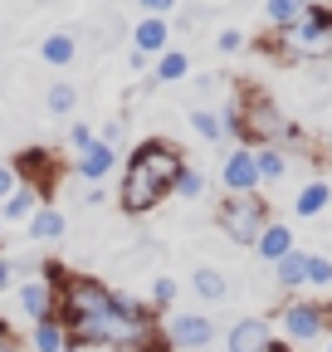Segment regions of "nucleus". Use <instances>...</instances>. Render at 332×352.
<instances>
[{"mask_svg": "<svg viewBox=\"0 0 332 352\" xmlns=\"http://www.w3.org/2000/svg\"><path fill=\"white\" fill-rule=\"evenodd\" d=\"M59 303H54V318L69 333V347L78 352H171L161 338V314L142 298H128L108 289L98 274H64L59 284Z\"/></svg>", "mask_w": 332, "mask_h": 352, "instance_id": "nucleus-1", "label": "nucleus"}, {"mask_svg": "<svg viewBox=\"0 0 332 352\" xmlns=\"http://www.w3.org/2000/svg\"><path fill=\"white\" fill-rule=\"evenodd\" d=\"M117 210L122 215H147L166 196H176V176L186 171V152L166 138H142L122 152L117 166Z\"/></svg>", "mask_w": 332, "mask_h": 352, "instance_id": "nucleus-2", "label": "nucleus"}, {"mask_svg": "<svg viewBox=\"0 0 332 352\" xmlns=\"http://www.w3.org/2000/svg\"><path fill=\"white\" fill-rule=\"evenodd\" d=\"M264 50L283 64H318V59H332V6H313L283 30H269Z\"/></svg>", "mask_w": 332, "mask_h": 352, "instance_id": "nucleus-3", "label": "nucleus"}, {"mask_svg": "<svg viewBox=\"0 0 332 352\" xmlns=\"http://www.w3.org/2000/svg\"><path fill=\"white\" fill-rule=\"evenodd\" d=\"M274 220L269 201L259 191H249V196H220L215 206V226L230 245H244V250H254V240L264 235V226Z\"/></svg>", "mask_w": 332, "mask_h": 352, "instance_id": "nucleus-4", "label": "nucleus"}, {"mask_svg": "<svg viewBox=\"0 0 332 352\" xmlns=\"http://www.w3.org/2000/svg\"><path fill=\"white\" fill-rule=\"evenodd\" d=\"M161 338H166V347L171 352H205L215 338H220V328L205 318V314H161Z\"/></svg>", "mask_w": 332, "mask_h": 352, "instance_id": "nucleus-5", "label": "nucleus"}, {"mask_svg": "<svg viewBox=\"0 0 332 352\" xmlns=\"http://www.w3.org/2000/svg\"><path fill=\"white\" fill-rule=\"evenodd\" d=\"M278 328H283V342H318V338H327V303L288 298L278 308Z\"/></svg>", "mask_w": 332, "mask_h": 352, "instance_id": "nucleus-6", "label": "nucleus"}, {"mask_svg": "<svg viewBox=\"0 0 332 352\" xmlns=\"http://www.w3.org/2000/svg\"><path fill=\"white\" fill-rule=\"evenodd\" d=\"M220 186L225 196H249V191H259V166H254V147H244L235 142L220 162Z\"/></svg>", "mask_w": 332, "mask_h": 352, "instance_id": "nucleus-7", "label": "nucleus"}, {"mask_svg": "<svg viewBox=\"0 0 332 352\" xmlns=\"http://www.w3.org/2000/svg\"><path fill=\"white\" fill-rule=\"evenodd\" d=\"M15 298H20V314H25V323H39V318H54V303H59V289L45 279V274H29V279H20L15 284Z\"/></svg>", "mask_w": 332, "mask_h": 352, "instance_id": "nucleus-8", "label": "nucleus"}, {"mask_svg": "<svg viewBox=\"0 0 332 352\" xmlns=\"http://www.w3.org/2000/svg\"><path fill=\"white\" fill-rule=\"evenodd\" d=\"M274 342V323L264 314H244L225 328V352H269Z\"/></svg>", "mask_w": 332, "mask_h": 352, "instance_id": "nucleus-9", "label": "nucleus"}, {"mask_svg": "<svg viewBox=\"0 0 332 352\" xmlns=\"http://www.w3.org/2000/svg\"><path fill=\"white\" fill-rule=\"evenodd\" d=\"M117 166H122V147H112L103 138H93L88 147L73 157V176H78V182H108Z\"/></svg>", "mask_w": 332, "mask_h": 352, "instance_id": "nucleus-10", "label": "nucleus"}, {"mask_svg": "<svg viewBox=\"0 0 332 352\" xmlns=\"http://www.w3.org/2000/svg\"><path fill=\"white\" fill-rule=\"evenodd\" d=\"M132 50L147 54V59L166 54V50H171V20H166V15H142L132 25Z\"/></svg>", "mask_w": 332, "mask_h": 352, "instance_id": "nucleus-11", "label": "nucleus"}, {"mask_svg": "<svg viewBox=\"0 0 332 352\" xmlns=\"http://www.w3.org/2000/svg\"><path fill=\"white\" fill-rule=\"evenodd\" d=\"M25 235H29V245H54V240L69 235V215H64L54 201H45V206L25 220Z\"/></svg>", "mask_w": 332, "mask_h": 352, "instance_id": "nucleus-12", "label": "nucleus"}, {"mask_svg": "<svg viewBox=\"0 0 332 352\" xmlns=\"http://www.w3.org/2000/svg\"><path fill=\"white\" fill-rule=\"evenodd\" d=\"M25 352H69V333L59 318H39V323H25Z\"/></svg>", "mask_w": 332, "mask_h": 352, "instance_id": "nucleus-13", "label": "nucleus"}, {"mask_svg": "<svg viewBox=\"0 0 332 352\" xmlns=\"http://www.w3.org/2000/svg\"><path fill=\"white\" fill-rule=\"evenodd\" d=\"M288 250H298V235H294V226H283V220H269V226H264V235L254 240V254H259L264 264H278Z\"/></svg>", "mask_w": 332, "mask_h": 352, "instance_id": "nucleus-14", "label": "nucleus"}, {"mask_svg": "<svg viewBox=\"0 0 332 352\" xmlns=\"http://www.w3.org/2000/svg\"><path fill=\"white\" fill-rule=\"evenodd\" d=\"M39 206H45V201H39V191L20 182V186H15L5 201H0V220H5V226H25V220H29Z\"/></svg>", "mask_w": 332, "mask_h": 352, "instance_id": "nucleus-15", "label": "nucleus"}, {"mask_svg": "<svg viewBox=\"0 0 332 352\" xmlns=\"http://www.w3.org/2000/svg\"><path fill=\"white\" fill-rule=\"evenodd\" d=\"M39 59H45L49 69H69V64L78 59V39H73L69 30H54V34H45V39H39Z\"/></svg>", "mask_w": 332, "mask_h": 352, "instance_id": "nucleus-16", "label": "nucleus"}, {"mask_svg": "<svg viewBox=\"0 0 332 352\" xmlns=\"http://www.w3.org/2000/svg\"><path fill=\"white\" fill-rule=\"evenodd\" d=\"M254 166H259V191L264 186H278L288 176V147H254Z\"/></svg>", "mask_w": 332, "mask_h": 352, "instance_id": "nucleus-17", "label": "nucleus"}, {"mask_svg": "<svg viewBox=\"0 0 332 352\" xmlns=\"http://www.w3.org/2000/svg\"><path fill=\"white\" fill-rule=\"evenodd\" d=\"M191 289L205 303H225L230 298V279H225V270H215V264H200V270L191 274Z\"/></svg>", "mask_w": 332, "mask_h": 352, "instance_id": "nucleus-18", "label": "nucleus"}, {"mask_svg": "<svg viewBox=\"0 0 332 352\" xmlns=\"http://www.w3.org/2000/svg\"><path fill=\"white\" fill-rule=\"evenodd\" d=\"M274 279H278V289H283V294L303 289V284H308V250H288V254L274 264Z\"/></svg>", "mask_w": 332, "mask_h": 352, "instance_id": "nucleus-19", "label": "nucleus"}, {"mask_svg": "<svg viewBox=\"0 0 332 352\" xmlns=\"http://www.w3.org/2000/svg\"><path fill=\"white\" fill-rule=\"evenodd\" d=\"M186 74H191V54H186V50H176V44H171L166 54H156V59H152V83H181Z\"/></svg>", "mask_w": 332, "mask_h": 352, "instance_id": "nucleus-20", "label": "nucleus"}, {"mask_svg": "<svg viewBox=\"0 0 332 352\" xmlns=\"http://www.w3.org/2000/svg\"><path fill=\"white\" fill-rule=\"evenodd\" d=\"M327 206H332V186H327V182H308V186L294 196V215H298V220H318Z\"/></svg>", "mask_w": 332, "mask_h": 352, "instance_id": "nucleus-21", "label": "nucleus"}, {"mask_svg": "<svg viewBox=\"0 0 332 352\" xmlns=\"http://www.w3.org/2000/svg\"><path fill=\"white\" fill-rule=\"evenodd\" d=\"M45 108H49V118H73V108H78V88H73L69 78H54L49 94H45Z\"/></svg>", "mask_w": 332, "mask_h": 352, "instance_id": "nucleus-22", "label": "nucleus"}, {"mask_svg": "<svg viewBox=\"0 0 332 352\" xmlns=\"http://www.w3.org/2000/svg\"><path fill=\"white\" fill-rule=\"evenodd\" d=\"M308 6H313V0H264V25L269 30H283V25H294Z\"/></svg>", "mask_w": 332, "mask_h": 352, "instance_id": "nucleus-23", "label": "nucleus"}, {"mask_svg": "<svg viewBox=\"0 0 332 352\" xmlns=\"http://www.w3.org/2000/svg\"><path fill=\"white\" fill-rule=\"evenodd\" d=\"M191 132L200 142H225V118L215 108H191Z\"/></svg>", "mask_w": 332, "mask_h": 352, "instance_id": "nucleus-24", "label": "nucleus"}, {"mask_svg": "<svg viewBox=\"0 0 332 352\" xmlns=\"http://www.w3.org/2000/svg\"><path fill=\"white\" fill-rule=\"evenodd\" d=\"M176 279L171 274H156L152 279V289H147V308H152V314H171V308H176Z\"/></svg>", "mask_w": 332, "mask_h": 352, "instance_id": "nucleus-25", "label": "nucleus"}, {"mask_svg": "<svg viewBox=\"0 0 332 352\" xmlns=\"http://www.w3.org/2000/svg\"><path fill=\"white\" fill-rule=\"evenodd\" d=\"M205 186H211V182H205V171L186 162V171L176 176V196H181V201H200V196H205Z\"/></svg>", "mask_w": 332, "mask_h": 352, "instance_id": "nucleus-26", "label": "nucleus"}, {"mask_svg": "<svg viewBox=\"0 0 332 352\" xmlns=\"http://www.w3.org/2000/svg\"><path fill=\"white\" fill-rule=\"evenodd\" d=\"M308 284L313 289H332V259L327 254H308Z\"/></svg>", "mask_w": 332, "mask_h": 352, "instance_id": "nucleus-27", "label": "nucleus"}, {"mask_svg": "<svg viewBox=\"0 0 332 352\" xmlns=\"http://www.w3.org/2000/svg\"><path fill=\"white\" fill-rule=\"evenodd\" d=\"M93 138H98V132H93L88 122H69V152H73V157H78L83 147H88Z\"/></svg>", "mask_w": 332, "mask_h": 352, "instance_id": "nucleus-28", "label": "nucleus"}, {"mask_svg": "<svg viewBox=\"0 0 332 352\" xmlns=\"http://www.w3.org/2000/svg\"><path fill=\"white\" fill-rule=\"evenodd\" d=\"M244 44H249L244 30H220V34H215V50H220V54H239Z\"/></svg>", "mask_w": 332, "mask_h": 352, "instance_id": "nucleus-29", "label": "nucleus"}, {"mask_svg": "<svg viewBox=\"0 0 332 352\" xmlns=\"http://www.w3.org/2000/svg\"><path fill=\"white\" fill-rule=\"evenodd\" d=\"M98 138L112 142V147H122V138H128V118H108V122L98 127Z\"/></svg>", "mask_w": 332, "mask_h": 352, "instance_id": "nucleus-30", "label": "nucleus"}, {"mask_svg": "<svg viewBox=\"0 0 332 352\" xmlns=\"http://www.w3.org/2000/svg\"><path fill=\"white\" fill-rule=\"evenodd\" d=\"M15 289V259L5 254V250H0V298H5Z\"/></svg>", "mask_w": 332, "mask_h": 352, "instance_id": "nucleus-31", "label": "nucleus"}, {"mask_svg": "<svg viewBox=\"0 0 332 352\" xmlns=\"http://www.w3.org/2000/svg\"><path fill=\"white\" fill-rule=\"evenodd\" d=\"M15 186H20V176H15V166H10V162H0V201H5V196H10Z\"/></svg>", "mask_w": 332, "mask_h": 352, "instance_id": "nucleus-32", "label": "nucleus"}, {"mask_svg": "<svg viewBox=\"0 0 332 352\" xmlns=\"http://www.w3.org/2000/svg\"><path fill=\"white\" fill-rule=\"evenodd\" d=\"M137 10H142V15H171L176 0H137Z\"/></svg>", "mask_w": 332, "mask_h": 352, "instance_id": "nucleus-33", "label": "nucleus"}, {"mask_svg": "<svg viewBox=\"0 0 332 352\" xmlns=\"http://www.w3.org/2000/svg\"><path fill=\"white\" fill-rule=\"evenodd\" d=\"M108 201V191H103V182H88V191L78 196V206H103Z\"/></svg>", "mask_w": 332, "mask_h": 352, "instance_id": "nucleus-34", "label": "nucleus"}, {"mask_svg": "<svg viewBox=\"0 0 332 352\" xmlns=\"http://www.w3.org/2000/svg\"><path fill=\"white\" fill-rule=\"evenodd\" d=\"M0 352H25V347H20V338L10 333V323H5V318H0Z\"/></svg>", "mask_w": 332, "mask_h": 352, "instance_id": "nucleus-35", "label": "nucleus"}, {"mask_svg": "<svg viewBox=\"0 0 332 352\" xmlns=\"http://www.w3.org/2000/svg\"><path fill=\"white\" fill-rule=\"evenodd\" d=\"M147 64H152V59H147V54H137V50H132V54H128V69H132V74H142V69H147Z\"/></svg>", "mask_w": 332, "mask_h": 352, "instance_id": "nucleus-36", "label": "nucleus"}, {"mask_svg": "<svg viewBox=\"0 0 332 352\" xmlns=\"http://www.w3.org/2000/svg\"><path fill=\"white\" fill-rule=\"evenodd\" d=\"M0 240H5V220H0Z\"/></svg>", "mask_w": 332, "mask_h": 352, "instance_id": "nucleus-37", "label": "nucleus"}, {"mask_svg": "<svg viewBox=\"0 0 332 352\" xmlns=\"http://www.w3.org/2000/svg\"><path fill=\"white\" fill-rule=\"evenodd\" d=\"M327 352H332V333H327Z\"/></svg>", "mask_w": 332, "mask_h": 352, "instance_id": "nucleus-38", "label": "nucleus"}]
</instances>
